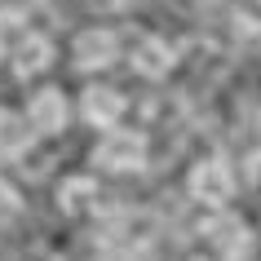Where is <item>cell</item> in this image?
Segmentation results:
<instances>
[{"instance_id": "obj_1", "label": "cell", "mask_w": 261, "mask_h": 261, "mask_svg": "<svg viewBox=\"0 0 261 261\" xmlns=\"http://www.w3.org/2000/svg\"><path fill=\"white\" fill-rule=\"evenodd\" d=\"M115 49H120V36L111 27H84L75 36V62L80 67H107V62H115Z\"/></svg>"}, {"instance_id": "obj_2", "label": "cell", "mask_w": 261, "mask_h": 261, "mask_svg": "<svg viewBox=\"0 0 261 261\" xmlns=\"http://www.w3.org/2000/svg\"><path fill=\"white\" fill-rule=\"evenodd\" d=\"M49 40L44 36H27V40L18 44V71H40L44 62H49Z\"/></svg>"}, {"instance_id": "obj_3", "label": "cell", "mask_w": 261, "mask_h": 261, "mask_svg": "<svg viewBox=\"0 0 261 261\" xmlns=\"http://www.w3.org/2000/svg\"><path fill=\"white\" fill-rule=\"evenodd\" d=\"M133 58H138V67H142V71H151L155 62H160V58L168 62V44L160 40V36H146V40L138 44V54H133Z\"/></svg>"}, {"instance_id": "obj_4", "label": "cell", "mask_w": 261, "mask_h": 261, "mask_svg": "<svg viewBox=\"0 0 261 261\" xmlns=\"http://www.w3.org/2000/svg\"><path fill=\"white\" fill-rule=\"evenodd\" d=\"M115 107H120V102H115L111 93H97V102H93V111H97V115H111Z\"/></svg>"}]
</instances>
